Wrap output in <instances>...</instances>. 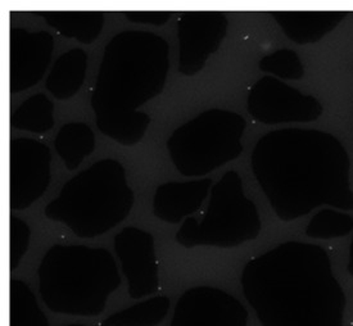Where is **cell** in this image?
<instances>
[{"mask_svg":"<svg viewBox=\"0 0 353 326\" xmlns=\"http://www.w3.org/2000/svg\"><path fill=\"white\" fill-rule=\"evenodd\" d=\"M252 170L283 221L320 205L353 210L351 159L334 135L310 129L270 131L256 144Z\"/></svg>","mask_w":353,"mask_h":326,"instance_id":"6da1fadb","label":"cell"},{"mask_svg":"<svg viewBox=\"0 0 353 326\" xmlns=\"http://www.w3.org/2000/svg\"><path fill=\"white\" fill-rule=\"evenodd\" d=\"M242 287L262 326H343L345 294L315 244L283 243L252 258Z\"/></svg>","mask_w":353,"mask_h":326,"instance_id":"7a4b0ae2","label":"cell"},{"mask_svg":"<svg viewBox=\"0 0 353 326\" xmlns=\"http://www.w3.org/2000/svg\"><path fill=\"white\" fill-rule=\"evenodd\" d=\"M168 67V44L162 37L140 30L113 37L92 95L98 129L122 145L139 143L150 117L138 108L162 93Z\"/></svg>","mask_w":353,"mask_h":326,"instance_id":"3957f363","label":"cell"},{"mask_svg":"<svg viewBox=\"0 0 353 326\" xmlns=\"http://www.w3.org/2000/svg\"><path fill=\"white\" fill-rule=\"evenodd\" d=\"M39 292L58 314L97 316L108 296L121 285L111 253L86 245H53L37 270Z\"/></svg>","mask_w":353,"mask_h":326,"instance_id":"277c9868","label":"cell"},{"mask_svg":"<svg viewBox=\"0 0 353 326\" xmlns=\"http://www.w3.org/2000/svg\"><path fill=\"white\" fill-rule=\"evenodd\" d=\"M134 201L121 163L101 159L65 183L58 198L46 207V216L65 224L79 238H95L122 223Z\"/></svg>","mask_w":353,"mask_h":326,"instance_id":"5b68a950","label":"cell"},{"mask_svg":"<svg viewBox=\"0 0 353 326\" xmlns=\"http://www.w3.org/2000/svg\"><path fill=\"white\" fill-rule=\"evenodd\" d=\"M244 130L245 120L241 114L208 110L172 132L168 152L184 176L205 175L242 154Z\"/></svg>","mask_w":353,"mask_h":326,"instance_id":"8992f818","label":"cell"},{"mask_svg":"<svg viewBox=\"0 0 353 326\" xmlns=\"http://www.w3.org/2000/svg\"><path fill=\"white\" fill-rule=\"evenodd\" d=\"M260 232V214L244 196L242 179L238 172L228 171L212 187L203 220L188 217L177 232L176 242L185 248H232L256 239Z\"/></svg>","mask_w":353,"mask_h":326,"instance_id":"52a82bcc","label":"cell"},{"mask_svg":"<svg viewBox=\"0 0 353 326\" xmlns=\"http://www.w3.org/2000/svg\"><path fill=\"white\" fill-rule=\"evenodd\" d=\"M248 112L256 121L266 125L308 122L321 116L323 105L315 96L303 95L296 88L265 76L250 92Z\"/></svg>","mask_w":353,"mask_h":326,"instance_id":"ba28073f","label":"cell"},{"mask_svg":"<svg viewBox=\"0 0 353 326\" xmlns=\"http://www.w3.org/2000/svg\"><path fill=\"white\" fill-rule=\"evenodd\" d=\"M50 150L30 138L10 140V211L25 210L43 196L50 183Z\"/></svg>","mask_w":353,"mask_h":326,"instance_id":"9c48e42d","label":"cell"},{"mask_svg":"<svg viewBox=\"0 0 353 326\" xmlns=\"http://www.w3.org/2000/svg\"><path fill=\"white\" fill-rule=\"evenodd\" d=\"M229 17L223 10H185L177 21L180 44L179 72L193 76L202 71L208 57L226 37Z\"/></svg>","mask_w":353,"mask_h":326,"instance_id":"30bf717a","label":"cell"},{"mask_svg":"<svg viewBox=\"0 0 353 326\" xmlns=\"http://www.w3.org/2000/svg\"><path fill=\"white\" fill-rule=\"evenodd\" d=\"M248 311L221 289L194 287L177 300L171 326H247Z\"/></svg>","mask_w":353,"mask_h":326,"instance_id":"8fae6325","label":"cell"},{"mask_svg":"<svg viewBox=\"0 0 353 326\" xmlns=\"http://www.w3.org/2000/svg\"><path fill=\"white\" fill-rule=\"evenodd\" d=\"M114 249L129 283L131 298H141L159 290V266L150 234L132 226L125 227L114 236Z\"/></svg>","mask_w":353,"mask_h":326,"instance_id":"7c38bea8","label":"cell"},{"mask_svg":"<svg viewBox=\"0 0 353 326\" xmlns=\"http://www.w3.org/2000/svg\"><path fill=\"white\" fill-rule=\"evenodd\" d=\"M54 39L47 31L28 32L21 28L10 31V90L19 93L37 85L47 71Z\"/></svg>","mask_w":353,"mask_h":326,"instance_id":"4fadbf2b","label":"cell"},{"mask_svg":"<svg viewBox=\"0 0 353 326\" xmlns=\"http://www.w3.org/2000/svg\"><path fill=\"white\" fill-rule=\"evenodd\" d=\"M211 184V179L162 184L154 194L153 212L165 223L179 224L183 217L199 210Z\"/></svg>","mask_w":353,"mask_h":326,"instance_id":"5bb4252c","label":"cell"},{"mask_svg":"<svg viewBox=\"0 0 353 326\" xmlns=\"http://www.w3.org/2000/svg\"><path fill=\"white\" fill-rule=\"evenodd\" d=\"M271 14L292 41L303 45L321 40L348 13L342 10H275Z\"/></svg>","mask_w":353,"mask_h":326,"instance_id":"9a60e30c","label":"cell"},{"mask_svg":"<svg viewBox=\"0 0 353 326\" xmlns=\"http://www.w3.org/2000/svg\"><path fill=\"white\" fill-rule=\"evenodd\" d=\"M37 14L65 38L76 39L84 44L98 38L105 21L102 10H40Z\"/></svg>","mask_w":353,"mask_h":326,"instance_id":"2e32d148","label":"cell"},{"mask_svg":"<svg viewBox=\"0 0 353 326\" xmlns=\"http://www.w3.org/2000/svg\"><path fill=\"white\" fill-rule=\"evenodd\" d=\"M88 56L83 49L74 48L57 58L48 76L47 89L57 99L74 96L84 84Z\"/></svg>","mask_w":353,"mask_h":326,"instance_id":"e0dca14e","label":"cell"},{"mask_svg":"<svg viewBox=\"0 0 353 326\" xmlns=\"http://www.w3.org/2000/svg\"><path fill=\"white\" fill-rule=\"evenodd\" d=\"M54 147L58 156L65 162V167L74 170L85 157L93 153L95 136L84 122H68L58 131Z\"/></svg>","mask_w":353,"mask_h":326,"instance_id":"ac0fdd59","label":"cell"},{"mask_svg":"<svg viewBox=\"0 0 353 326\" xmlns=\"http://www.w3.org/2000/svg\"><path fill=\"white\" fill-rule=\"evenodd\" d=\"M54 104L46 94L30 96L10 114V126L19 130L43 134L54 126Z\"/></svg>","mask_w":353,"mask_h":326,"instance_id":"d6986e66","label":"cell"},{"mask_svg":"<svg viewBox=\"0 0 353 326\" xmlns=\"http://www.w3.org/2000/svg\"><path fill=\"white\" fill-rule=\"evenodd\" d=\"M170 299L165 296L140 302L103 320L101 326H157L166 317Z\"/></svg>","mask_w":353,"mask_h":326,"instance_id":"ffe728a7","label":"cell"},{"mask_svg":"<svg viewBox=\"0 0 353 326\" xmlns=\"http://www.w3.org/2000/svg\"><path fill=\"white\" fill-rule=\"evenodd\" d=\"M10 326H49L34 293L21 280L10 283Z\"/></svg>","mask_w":353,"mask_h":326,"instance_id":"44dd1931","label":"cell"},{"mask_svg":"<svg viewBox=\"0 0 353 326\" xmlns=\"http://www.w3.org/2000/svg\"><path fill=\"white\" fill-rule=\"evenodd\" d=\"M352 230L353 218L350 214L325 208L312 217L306 234L315 239H333L345 236Z\"/></svg>","mask_w":353,"mask_h":326,"instance_id":"7402d4cb","label":"cell"},{"mask_svg":"<svg viewBox=\"0 0 353 326\" xmlns=\"http://www.w3.org/2000/svg\"><path fill=\"white\" fill-rule=\"evenodd\" d=\"M261 71L270 72L285 80H298L305 75L303 65L297 53L292 49H279L263 57L259 63Z\"/></svg>","mask_w":353,"mask_h":326,"instance_id":"603a6c76","label":"cell"},{"mask_svg":"<svg viewBox=\"0 0 353 326\" xmlns=\"http://www.w3.org/2000/svg\"><path fill=\"white\" fill-rule=\"evenodd\" d=\"M30 242V229L28 224L19 217L10 218V269L14 270L28 251Z\"/></svg>","mask_w":353,"mask_h":326,"instance_id":"cb8c5ba5","label":"cell"},{"mask_svg":"<svg viewBox=\"0 0 353 326\" xmlns=\"http://www.w3.org/2000/svg\"><path fill=\"white\" fill-rule=\"evenodd\" d=\"M172 14L174 13L168 12V10H128V12H123V16L131 22L150 23V25H157V26L166 23Z\"/></svg>","mask_w":353,"mask_h":326,"instance_id":"d4e9b609","label":"cell"},{"mask_svg":"<svg viewBox=\"0 0 353 326\" xmlns=\"http://www.w3.org/2000/svg\"><path fill=\"white\" fill-rule=\"evenodd\" d=\"M348 272L353 276V239L350 248V261H348Z\"/></svg>","mask_w":353,"mask_h":326,"instance_id":"484cf974","label":"cell"},{"mask_svg":"<svg viewBox=\"0 0 353 326\" xmlns=\"http://www.w3.org/2000/svg\"><path fill=\"white\" fill-rule=\"evenodd\" d=\"M67 326H85V325H80V324H71V325H67Z\"/></svg>","mask_w":353,"mask_h":326,"instance_id":"4316f807","label":"cell"}]
</instances>
